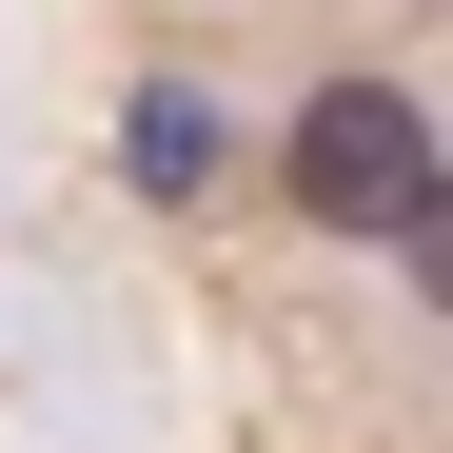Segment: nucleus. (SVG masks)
<instances>
[{"mask_svg":"<svg viewBox=\"0 0 453 453\" xmlns=\"http://www.w3.org/2000/svg\"><path fill=\"white\" fill-rule=\"evenodd\" d=\"M276 178H296V217H335V237H414L434 217V119L395 80H316L296 138H276Z\"/></svg>","mask_w":453,"mask_h":453,"instance_id":"obj_1","label":"nucleus"},{"mask_svg":"<svg viewBox=\"0 0 453 453\" xmlns=\"http://www.w3.org/2000/svg\"><path fill=\"white\" fill-rule=\"evenodd\" d=\"M119 158H138V178H158V197H178V178H197V158H217V119H197V99H178V80H158V99H138V119H119Z\"/></svg>","mask_w":453,"mask_h":453,"instance_id":"obj_2","label":"nucleus"}]
</instances>
